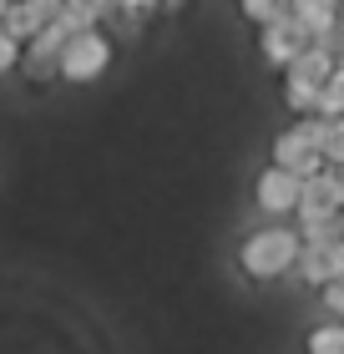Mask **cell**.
Returning a JSON list of instances; mask_svg holds the SVG:
<instances>
[{"instance_id":"5bb4252c","label":"cell","mask_w":344,"mask_h":354,"mask_svg":"<svg viewBox=\"0 0 344 354\" xmlns=\"http://www.w3.org/2000/svg\"><path fill=\"white\" fill-rule=\"evenodd\" d=\"M21 56H26V46L15 41V36H10L6 26H0V76H10L15 66H21Z\"/></svg>"},{"instance_id":"3957f363","label":"cell","mask_w":344,"mask_h":354,"mask_svg":"<svg viewBox=\"0 0 344 354\" xmlns=\"http://www.w3.org/2000/svg\"><path fill=\"white\" fill-rule=\"evenodd\" d=\"M299 198H304V183L293 172H284V167H264L253 177V207L269 213L273 223H284V218L299 213Z\"/></svg>"},{"instance_id":"4fadbf2b","label":"cell","mask_w":344,"mask_h":354,"mask_svg":"<svg viewBox=\"0 0 344 354\" xmlns=\"http://www.w3.org/2000/svg\"><path fill=\"white\" fill-rule=\"evenodd\" d=\"M324 122V117H319ZM324 162L329 167H344V122H324V142H319Z\"/></svg>"},{"instance_id":"9c48e42d","label":"cell","mask_w":344,"mask_h":354,"mask_svg":"<svg viewBox=\"0 0 344 354\" xmlns=\"http://www.w3.org/2000/svg\"><path fill=\"white\" fill-rule=\"evenodd\" d=\"M107 6H91V0H61L56 6V26L66 36H87V30H102Z\"/></svg>"},{"instance_id":"ba28073f","label":"cell","mask_w":344,"mask_h":354,"mask_svg":"<svg viewBox=\"0 0 344 354\" xmlns=\"http://www.w3.org/2000/svg\"><path fill=\"white\" fill-rule=\"evenodd\" d=\"M334 66H339V61H334V46H309V51L293 61L284 76H289V82H304V86H319V91H324V82L334 76Z\"/></svg>"},{"instance_id":"8fae6325","label":"cell","mask_w":344,"mask_h":354,"mask_svg":"<svg viewBox=\"0 0 344 354\" xmlns=\"http://www.w3.org/2000/svg\"><path fill=\"white\" fill-rule=\"evenodd\" d=\"M289 15H293V6H284V0H243V21L258 26V30L289 21Z\"/></svg>"},{"instance_id":"8992f818","label":"cell","mask_w":344,"mask_h":354,"mask_svg":"<svg viewBox=\"0 0 344 354\" xmlns=\"http://www.w3.org/2000/svg\"><path fill=\"white\" fill-rule=\"evenodd\" d=\"M51 21H56V0H21V6H6V15H0V26L21 46H30Z\"/></svg>"},{"instance_id":"30bf717a","label":"cell","mask_w":344,"mask_h":354,"mask_svg":"<svg viewBox=\"0 0 344 354\" xmlns=\"http://www.w3.org/2000/svg\"><path fill=\"white\" fill-rule=\"evenodd\" d=\"M304 354H344V324H339V319L314 324V329H309V339H304Z\"/></svg>"},{"instance_id":"277c9868","label":"cell","mask_w":344,"mask_h":354,"mask_svg":"<svg viewBox=\"0 0 344 354\" xmlns=\"http://www.w3.org/2000/svg\"><path fill=\"white\" fill-rule=\"evenodd\" d=\"M258 51H264L269 66L289 71L293 61L309 51V36H304L299 26H293V15H289V21H278V26H269V30H258Z\"/></svg>"},{"instance_id":"7c38bea8","label":"cell","mask_w":344,"mask_h":354,"mask_svg":"<svg viewBox=\"0 0 344 354\" xmlns=\"http://www.w3.org/2000/svg\"><path fill=\"white\" fill-rule=\"evenodd\" d=\"M314 117H324V122H344V66H334V76L324 82Z\"/></svg>"},{"instance_id":"7a4b0ae2","label":"cell","mask_w":344,"mask_h":354,"mask_svg":"<svg viewBox=\"0 0 344 354\" xmlns=\"http://www.w3.org/2000/svg\"><path fill=\"white\" fill-rule=\"evenodd\" d=\"M111 56H117V46H111L107 30H87V36H71L66 41L56 71H61V82H71V86H91L96 76H107Z\"/></svg>"},{"instance_id":"9a60e30c","label":"cell","mask_w":344,"mask_h":354,"mask_svg":"<svg viewBox=\"0 0 344 354\" xmlns=\"http://www.w3.org/2000/svg\"><path fill=\"white\" fill-rule=\"evenodd\" d=\"M319 299H324V309H329V319H339V324H344V279H339V283H329Z\"/></svg>"},{"instance_id":"52a82bcc","label":"cell","mask_w":344,"mask_h":354,"mask_svg":"<svg viewBox=\"0 0 344 354\" xmlns=\"http://www.w3.org/2000/svg\"><path fill=\"white\" fill-rule=\"evenodd\" d=\"M293 26L309 36V46H334L339 6H329V0H293Z\"/></svg>"},{"instance_id":"5b68a950","label":"cell","mask_w":344,"mask_h":354,"mask_svg":"<svg viewBox=\"0 0 344 354\" xmlns=\"http://www.w3.org/2000/svg\"><path fill=\"white\" fill-rule=\"evenodd\" d=\"M344 213V192L334 183V172H319L314 183H304V198H299V213L293 223H314V218H339Z\"/></svg>"},{"instance_id":"2e32d148","label":"cell","mask_w":344,"mask_h":354,"mask_svg":"<svg viewBox=\"0 0 344 354\" xmlns=\"http://www.w3.org/2000/svg\"><path fill=\"white\" fill-rule=\"evenodd\" d=\"M334 61L344 66V26H339V36H334Z\"/></svg>"},{"instance_id":"6da1fadb","label":"cell","mask_w":344,"mask_h":354,"mask_svg":"<svg viewBox=\"0 0 344 354\" xmlns=\"http://www.w3.org/2000/svg\"><path fill=\"white\" fill-rule=\"evenodd\" d=\"M299 248H304V238L293 233V223H269V228H253L238 243V268L253 283H278V279L293 273Z\"/></svg>"}]
</instances>
